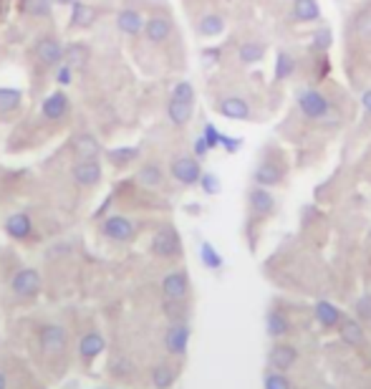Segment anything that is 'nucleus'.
<instances>
[{
    "instance_id": "1",
    "label": "nucleus",
    "mask_w": 371,
    "mask_h": 389,
    "mask_svg": "<svg viewBox=\"0 0 371 389\" xmlns=\"http://www.w3.org/2000/svg\"><path fill=\"white\" fill-rule=\"evenodd\" d=\"M33 56H36V61L44 68L61 66V64H64V46H61V41L56 36L44 33V36L36 41V46H33Z\"/></svg>"
},
{
    "instance_id": "2",
    "label": "nucleus",
    "mask_w": 371,
    "mask_h": 389,
    "mask_svg": "<svg viewBox=\"0 0 371 389\" xmlns=\"http://www.w3.org/2000/svg\"><path fill=\"white\" fill-rule=\"evenodd\" d=\"M296 99H298L301 114H303L306 119H311V122H318V119H323L328 114V109H331L328 99L321 94L318 88H301Z\"/></svg>"
},
{
    "instance_id": "3",
    "label": "nucleus",
    "mask_w": 371,
    "mask_h": 389,
    "mask_svg": "<svg viewBox=\"0 0 371 389\" xmlns=\"http://www.w3.org/2000/svg\"><path fill=\"white\" fill-rule=\"evenodd\" d=\"M169 172H172V177H175L180 184H187V187H192V184H200V177H202V167H200V160L192 155H180L172 160V164H169Z\"/></svg>"
},
{
    "instance_id": "4",
    "label": "nucleus",
    "mask_w": 371,
    "mask_h": 389,
    "mask_svg": "<svg viewBox=\"0 0 371 389\" xmlns=\"http://www.w3.org/2000/svg\"><path fill=\"white\" fill-rule=\"evenodd\" d=\"M152 253L157 258H177L182 253V240H180V233H177L172 225L167 228H160L152 238Z\"/></svg>"
},
{
    "instance_id": "5",
    "label": "nucleus",
    "mask_w": 371,
    "mask_h": 389,
    "mask_svg": "<svg viewBox=\"0 0 371 389\" xmlns=\"http://www.w3.org/2000/svg\"><path fill=\"white\" fill-rule=\"evenodd\" d=\"M102 235L114 243H129V240H134L137 228H134V222H131L129 218H124V215H109V218L102 222Z\"/></svg>"
},
{
    "instance_id": "6",
    "label": "nucleus",
    "mask_w": 371,
    "mask_h": 389,
    "mask_svg": "<svg viewBox=\"0 0 371 389\" xmlns=\"http://www.w3.org/2000/svg\"><path fill=\"white\" fill-rule=\"evenodd\" d=\"M38 341L46 354H61L68 344V331L61 323H44L38 331Z\"/></svg>"
},
{
    "instance_id": "7",
    "label": "nucleus",
    "mask_w": 371,
    "mask_h": 389,
    "mask_svg": "<svg viewBox=\"0 0 371 389\" xmlns=\"http://www.w3.org/2000/svg\"><path fill=\"white\" fill-rule=\"evenodd\" d=\"M10 288L21 298H33V296L41 294V273L36 268H21L10 281Z\"/></svg>"
},
{
    "instance_id": "8",
    "label": "nucleus",
    "mask_w": 371,
    "mask_h": 389,
    "mask_svg": "<svg viewBox=\"0 0 371 389\" xmlns=\"http://www.w3.org/2000/svg\"><path fill=\"white\" fill-rule=\"evenodd\" d=\"M71 177L76 180V184H81V187H96L104 177L102 162L99 160H79L71 167Z\"/></svg>"
},
{
    "instance_id": "9",
    "label": "nucleus",
    "mask_w": 371,
    "mask_h": 389,
    "mask_svg": "<svg viewBox=\"0 0 371 389\" xmlns=\"http://www.w3.org/2000/svg\"><path fill=\"white\" fill-rule=\"evenodd\" d=\"M247 205H250V213H253L255 218H268V215H273V210H276V198L270 195L268 187L255 184V187L247 190Z\"/></svg>"
},
{
    "instance_id": "10",
    "label": "nucleus",
    "mask_w": 371,
    "mask_h": 389,
    "mask_svg": "<svg viewBox=\"0 0 371 389\" xmlns=\"http://www.w3.org/2000/svg\"><path fill=\"white\" fill-rule=\"evenodd\" d=\"M285 177V167L280 164L278 160H263L253 172V180L255 184H260V187H276V184L283 182Z\"/></svg>"
},
{
    "instance_id": "11",
    "label": "nucleus",
    "mask_w": 371,
    "mask_h": 389,
    "mask_svg": "<svg viewBox=\"0 0 371 389\" xmlns=\"http://www.w3.org/2000/svg\"><path fill=\"white\" fill-rule=\"evenodd\" d=\"M189 344V326L187 323H169L164 331V349L172 357H184Z\"/></svg>"
},
{
    "instance_id": "12",
    "label": "nucleus",
    "mask_w": 371,
    "mask_h": 389,
    "mask_svg": "<svg viewBox=\"0 0 371 389\" xmlns=\"http://www.w3.org/2000/svg\"><path fill=\"white\" fill-rule=\"evenodd\" d=\"M68 111H71V99H68L66 91H53L41 104V114L48 122H61L64 117H68Z\"/></svg>"
},
{
    "instance_id": "13",
    "label": "nucleus",
    "mask_w": 371,
    "mask_h": 389,
    "mask_svg": "<svg viewBox=\"0 0 371 389\" xmlns=\"http://www.w3.org/2000/svg\"><path fill=\"white\" fill-rule=\"evenodd\" d=\"M162 294L164 298H175V301H184L189 294V276L187 271H172L162 278Z\"/></svg>"
},
{
    "instance_id": "14",
    "label": "nucleus",
    "mask_w": 371,
    "mask_h": 389,
    "mask_svg": "<svg viewBox=\"0 0 371 389\" xmlns=\"http://www.w3.org/2000/svg\"><path fill=\"white\" fill-rule=\"evenodd\" d=\"M298 361V349L293 344H273L268 352V364L270 369H278V372H288Z\"/></svg>"
},
{
    "instance_id": "15",
    "label": "nucleus",
    "mask_w": 371,
    "mask_h": 389,
    "mask_svg": "<svg viewBox=\"0 0 371 389\" xmlns=\"http://www.w3.org/2000/svg\"><path fill=\"white\" fill-rule=\"evenodd\" d=\"M71 152L79 157V160H99V155H102V142L96 140L94 134L81 132L73 137Z\"/></svg>"
},
{
    "instance_id": "16",
    "label": "nucleus",
    "mask_w": 371,
    "mask_h": 389,
    "mask_svg": "<svg viewBox=\"0 0 371 389\" xmlns=\"http://www.w3.org/2000/svg\"><path fill=\"white\" fill-rule=\"evenodd\" d=\"M218 111L225 119H235V122H245V119H250V114H253V111H250V104H247L242 96H225V99H220Z\"/></svg>"
},
{
    "instance_id": "17",
    "label": "nucleus",
    "mask_w": 371,
    "mask_h": 389,
    "mask_svg": "<svg viewBox=\"0 0 371 389\" xmlns=\"http://www.w3.org/2000/svg\"><path fill=\"white\" fill-rule=\"evenodd\" d=\"M142 36L149 41V44L160 46L164 44L169 36H172V23L167 18H160V15H154L149 21H144V28H142Z\"/></svg>"
},
{
    "instance_id": "18",
    "label": "nucleus",
    "mask_w": 371,
    "mask_h": 389,
    "mask_svg": "<svg viewBox=\"0 0 371 389\" xmlns=\"http://www.w3.org/2000/svg\"><path fill=\"white\" fill-rule=\"evenodd\" d=\"M6 233L13 238V240H26L33 233V220H30L28 213H13L8 215L6 220Z\"/></svg>"
},
{
    "instance_id": "19",
    "label": "nucleus",
    "mask_w": 371,
    "mask_h": 389,
    "mask_svg": "<svg viewBox=\"0 0 371 389\" xmlns=\"http://www.w3.org/2000/svg\"><path fill=\"white\" fill-rule=\"evenodd\" d=\"M104 349H106V341H104V336L99 334V331H88V334H84L79 341V354L86 364L88 361H94L99 354H104Z\"/></svg>"
},
{
    "instance_id": "20",
    "label": "nucleus",
    "mask_w": 371,
    "mask_h": 389,
    "mask_svg": "<svg viewBox=\"0 0 371 389\" xmlns=\"http://www.w3.org/2000/svg\"><path fill=\"white\" fill-rule=\"evenodd\" d=\"M117 28L122 30L124 36H139L144 28V18L134 8H124L117 13Z\"/></svg>"
},
{
    "instance_id": "21",
    "label": "nucleus",
    "mask_w": 371,
    "mask_h": 389,
    "mask_svg": "<svg viewBox=\"0 0 371 389\" xmlns=\"http://www.w3.org/2000/svg\"><path fill=\"white\" fill-rule=\"evenodd\" d=\"M313 316H316V321L323 326V329H339V323H341L343 314L341 309L331 301H318L316 303V309H313Z\"/></svg>"
},
{
    "instance_id": "22",
    "label": "nucleus",
    "mask_w": 371,
    "mask_h": 389,
    "mask_svg": "<svg viewBox=\"0 0 371 389\" xmlns=\"http://www.w3.org/2000/svg\"><path fill=\"white\" fill-rule=\"evenodd\" d=\"M293 21L296 23H316L321 21V6L318 0H296L293 3Z\"/></svg>"
},
{
    "instance_id": "23",
    "label": "nucleus",
    "mask_w": 371,
    "mask_h": 389,
    "mask_svg": "<svg viewBox=\"0 0 371 389\" xmlns=\"http://www.w3.org/2000/svg\"><path fill=\"white\" fill-rule=\"evenodd\" d=\"M339 334H341V341L349 346H361L364 344V326L359 319H341L339 323Z\"/></svg>"
},
{
    "instance_id": "24",
    "label": "nucleus",
    "mask_w": 371,
    "mask_h": 389,
    "mask_svg": "<svg viewBox=\"0 0 371 389\" xmlns=\"http://www.w3.org/2000/svg\"><path fill=\"white\" fill-rule=\"evenodd\" d=\"M192 111H195V104L189 102H180V99H172L169 96L167 102V119L175 126H184L192 119Z\"/></svg>"
},
{
    "instance_id": "25",
    "label": "nucleus",
    "mask_w": 371,
    "mask_h": 389,
    "mask_svg": "<svg viewBox=\"0 0 371 389\" xmlns=\"http://www.w3.org/2000/svg\"><path fill=\"white\" fill-rule=\"evenodd\" d=\"M222 30H225V18L220 13H204L197 21V33L204 38H218L222 36Z\"/></svg>"
},
{
    "instance_id": "26",
    "label": "nucleus",
    "mask_w": 371,
    "mask_h": 389,
    "mask_svg": "<svg viewBox=\"0 0 371 389\" xmlns=\"http://www.w3.org/2000/svg\"><path fill=\"white\" fill-rule=\"evenodd\" d=\"M265 331H268V336H273V339L285 336V334L291 331V321H288V316H285L283 311L270 309L268 316H265Z\"/></svg>"
},
{
    "instance_id": "27",
    "label": "nucleus",
    "mask_w": 371,
    "mask_h": 389,
    "mask_svg": "<svg viewBox=\"0 0 371 389\" xmlns=\"http://www.w3.org/2000/svg\"><path fill=\"white\" fill-rule=\"evenodd\" d=\"M137 180H139V184H144V187H160V184L164 182V169H162L157 162H146V164L139 167Z\"/></svg>"
},
{
    "instance_id": "28",
    "label": "nucleus",
    "mask_w": 371,
    "mask_h": 389,
    "mask_svg": "<svg viewBox=\"0 0 371 389\" xmlns=\"http://www.w3.org/2000/svg\"><path fill=\"white\" fill-rule=\"evenodd\" d=\"M88 53H91L88 51V46L76 41V44H68L64 48V61L71 68H81V66H86L88 64Z\"/></svg>"
},
{
    "instance_id": "29",
    "label": "nucleus",
    "mask_w": 371,
    "mask_h": 389,
    "mask_svg": "<svg viewBox=\"0 0 371 389\" xmlns=\"http://www.w3.org/2000/svg\"><path fill=\"white\" fill-rule=\"evenodd\" d=\"M94 21H96L94 8L76 0V3L71 6V28H88Z\"/></svg>"
},
{
    "instance_id": "30",
    "label": "nucleus",
    "mask_w": 371,
    "mask_h": 389,
    "mask_svg": "<svg viewBox=\"0 0 371 389\" xmlns=\"http://www.w3.org/2000/svg\"><path fill=\"white\" fill-rule=\"evenodd\" d=\"M23 102V91L13 86H0V114H13Z\"/></svg>"
},
{
    "instance_id": "31",
    "label": "nucleus",
    "mask_w": 371,
    "mask_h": 389,
    "mask_svg": "<svg viewBox=\"0 0 371 389\" xmlns=\"http://www.w3.org/2000/svg\"><path fill=\"white\" fill-rule=\"evenodd\" d=\"M238 56H240L242 64H260L263 56H265V44H260V41H245L238 48Z\"/></svg>"
},
{
    "instance_id": "32",
    "label": "nucleus",
    "mask_w": 371,
    "mask_h": 389,
    "mask_svg": "<svg viewBox=\"0 0 371 389\" xmlns=\"http://www.w3.org/2000/svg\"><path fill=\"white\" fill-rule=\"evenodd\" d=\"M177 379V369L169 367V364H160V367L152 369V384L157 389H169Z\"/></svg>"
},
{
    "instance_id": "33",
    "label": "nucleus",
    "mask_w": 371,
    "mask_h": 389,
    "mask_svg": "<svg viewBox=\"0 0 371 389\" xmlns=\"http://www.w3.org/2000/svg\"><path fill=\"white\" fill-rule=\"evenodd\" d=\"M21 10L30 18H48L53 10V0H23Z\"/></svg>"
},
{
    "instance_id": "34",
    "label": "nucleus",
    "mask_w": 371,
    "mask_h": 389,
    "mask_svg": "<svg viewBox=\"0 0 371 389\" xmlns=\"http://www.w3.org/2000/svg\"><path fill=\"white\" fill-rule=\"evenodd\" d=\"M106 157H109L114 167H126V164H131L139 157V147H114L106 152Z\"/></svg>"
},
{
    "instance_id": "35",
    "label": "nucleus",
    "mask_w": 371,
    "mask_h": 389,
    "mask_svg": "<svg viewBox=\"0 0 371 389\" xmlns=\"http://www.w3.org/2000/svg\"><path fill=\"white\" fill-rule=\"evenodd\" d=\"M296 71V59L288 51H278L276 56V81H285Z\"/></svg>"
},
{
    "instance_id": "36",
    "label": "nucleus",
    "mask_w": 371,
    "mask_h": 389,
    "mask_svg": "<svg viewBox=\"0 0 371 389\" xmlns=\"http://www.w3.org/2000/svg\"><path fill=\"white\" fill-rule=\"evenodd\" d=\"M200 260H202V265L210 268V271H220V268H222V256L215 250L212 243H202V245H200Z\"/></svg>"
},
{
    "instance_id": "37",
    "label": "nucleus",
    "mask_w": 371,
    "mask_h": 389,
    "mask_svg": "<svg viewBox=\"0 0 371 389\" xmlns=\"http://www.w3.org/2000/svg\"><path fill=\"white\" fill-rule=\"evenodd\" d=\"M263 389H291V379L278 369H268L263 377Z\"/></svg>"
},
{
    "instance_id": "38",
    "label": "nucleus",
    "mask_w": 371,
    "mask_h": 389,
    "mask_svg": "<svg viewBox=\"0 0 371 389\" xmlns=\"http://www.w3.org/2000/svg\"><path fill=\"white\" fill-rule=\"evenodd\" d=\"M331 44H334V33H331V28H318L311 38V48L318 53H326L328 48H331Z\"/></svg>"
},
{
    "instance_id": "39",
    "label": "nucleus",
    "mask_w": 371,
    "mask_h": 389,
    "mask_svg": "<svg viewBox=\"0 0 371 389\" xmlns=\"http://www.w3.org/2000/svg\"><path fill=\"white\" fill-rule=\"evenodd\" d=\"M164 314L169 316L172 323L184 321V301H175V298H164Z\"/></svg>"
},
{
    "instance_id": "40",
    "label": "nucleus",
    "mask_w": 371,
    "mask_h": 389,
    "mask_svg": "<svg viewBox=\"0 0 371 389\" xmlns=\"http://www.w3.org/2000/svg\"><path fill=\"white\" fill-rule=\"evenodd\" d=\"M172 99H180V102L195 104V86L189 81H180L175 88H172Z\"/></svg>"
},
{
    "instance_id": "41",
    "label": "nucleus",
    "mask_w": 371,
    "mask_h": 389,
    "mask_svg": "<svg viewBox=\"0 0 371 389\" xmlns=\"http://www.w3.org/2000/svg\"><path fill=\"white\" fill-rule=\"evenodd\" d=\"M200 187H202L207 195H218V192L222 190L220 177L215 175V172H202V177H200Z\"/></svg>"
},
{
    "instance_id": "42",
    "label": "nucleus",
    "mask_w": 371,
    "mask_h": 389,
    "mask_svg": "<svg viewBox=\"0 0 371 389\" xmlns=\"http://www.w3.org/2000/svg\"><path fill=\"white\" fill-rule=\"evenodd\" d=\"M202 140L207 142V147H210V149H218L220 147V140H222V134L218 132V126L207 122V124L202 126Z\"/></svg>"
},
{
    "instance_id": "43",
    "label": "nucleus",
    "mask_w": 371,
    "mask_h": 389,
    "mask_svg": "<svg viewBox=\"0 0 371 389\" xmlns=\"http://www.w3.org/2000/svg\"><path fill=\"white\" fill-rule=\"evenodd\" d=\"M354 30L359 36H371V13H359L354 18Z\"/></svg>"
},
{
    "instance_id": "44",
    "label": "nucleus",
    "mask_w": 371,
    "mask_h": 389,
    "mask_svg": "<svg viewBox=\"0 0 371 389\" xmlns=\"http://www.w3.org/2000/svg\"><path fill=\"white\" fill-rule=\"evenodd\" d=\"M356 316L361 321H371V294L361 296L356 301Z\"/></svg>"
},
{
    "instance_id": "45",
    "label": "nucleus",
    "mask_w": 371,
    "mask_h": 389,
    "mask_svg": "<svg viewBox=\"0 0 371 389\" xmlns=\"http://www.w3.org/2000/svg\"><path fill=\"white\" fill-rule=\"evenodd\" d=\"M56 81H59V86H68L73 81V68L68 64H61L59 71H56Z\"/></svg>"
},
{
    "instance_id": "46",
    "label": "nucleus",
    "mask_w": 371,
    "mask_h": 389,
    "mask_svg": "<svg viewBox=\"0 0 371 389\" xmlns=\"http://www.w3.org/2000/svg\"><path fill=\"white\" fill-rule=\"evenodd\" d=\"M240 144H242L240 140H230V137H225V134H222V140H220V147H225L230 155H233V152H238V149H240Z\"/></svg>"
},
{
    "instance_id": "47",
    "label": "nucleus",
    "mask_w": 371,
    "mask_h": 389,
    "mask_svg": "<svg viewBox=\"0 0 371 389\" xmlns=\"http://www.w3.org/2000/svg\"><path fill=\"white\" fill-rule=\"evenodd\" d=\"M207 152H210V147H207V142H204L202 137H200V140L195 142V155H197V157H204Z\"/></svg>"
},
{
    "instance_id": "48",
    "label": "nucleus",
    "mask_w": 371,
    "mask_h": 389,
    "mask_svg": "<svg viewBox=\"0 0 371 389\" xmlns=\"http://www.w3.org/2000/svg\"><path fill=\"white\" fill-rule=\"evenodd\" d=\"M361 104H364V109L371 114V88H369V91H364V96H361Z\"/></svg>"
},
{
    "instance_id": "49",
    "label": "nucleus",
    "mask_w": 371,
    "mask_h": 389,
    "mask_svg": "<svg viewBox=\"0 0 371 389\" xmlns=\"http://www.w3.org/2000/svg\"><path fill=\"white\" fill-rule=\"evenodd\" d=\"M53 3H56V6H73L76 0H53Z\"/></svg>"
},
{
    "instance_id": "50",
    "label": "nucleus",
    "mask_w": 371,
    "mask_h": 389,
    "mask_svg": "<svg viewBox=\"0 0 371 389\" xmlns=\"http://www.w3.org/2000/svg\"><path fill=\"white\" fill-rule=\"evenodd\" d=\"M8 387V379H6V374L0 372V389H6Z\"/></svg>"
}]
</instances>
